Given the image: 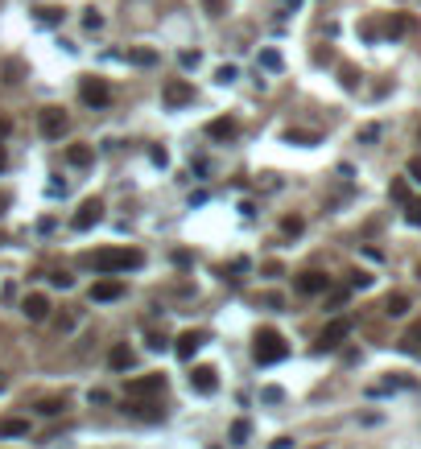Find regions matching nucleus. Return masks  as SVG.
I'll return each instance as SVG.
<instances>
[{
	"label": "nucleus",
	"mask_w": 421,
	"mask_h": 449,
	"mask_svg": "<svg viewBox=\"0 0 421 449\" xmlns=\"http://www.w3.org/2000/svg\"><path fill=\"white\" fill-rule=\"evenodd\" d=\"M91 264L99 276H116V272H128V268H140L145 264V256H140L137 248H103V252H95Z\"/></svg>",
	"instance_id": "f257e3e1"
},
{
	"label": "nucleus",
	"mask_w": 421,
	"mask_h": 449,
	"mask_svg": "<svg viewBox=\"0 0 421 449\" xmlns=\"http://www.w3.org/2000/svg\"><path fill=\"white\" fill-rule=\"evenodd\" d=\"M285 355H289V342L281 338L277 330H256V338H252V359L260 363V367L281 363Z\"/></svg>",
	"instance_id": "f03ea898"
},
{
	"label": "nucleus",
	"mask_w": 421,
	"mask_h": 449,
	"mask_svg": "<svg viewBox=\"0 0 421 449\" xmlns=\"http://www.w3.org/2000/svg\"><path fill=\"white\" fill-rule=\"evenodd\" d=\"M38 128H42L46 140H62V132L71 128V120H66L62 107H42V112H38Z\"/></svg>",
	"instance_id": "7ed1b4c3"
},
{
	"label": "nucleus",
	"mask_w": 421,
	"mask_h": 449,
	"mask_svg": "<svg viewBox=\"0 0 421 449\" xmlns=\"http://www.w3.org/2000/svg\"><path fill=\"white\" fill-rule=\"evenodd\" d=\"M79 95H83V103H87V107H108V103H112V87H108L103 79H95V75H83Z\"/></svg>",
	"instance_id": "20e7f679"
},
{
	"label": "nucleus",
	"mask_w": 421,
	"mask_h": 449,
	"mask_svg": "<svg viewBox=\"0 0 421 449\" xmlns=\"http://www.w3.org/2000/svg\"><path fill=\"white\" fill-rule=\"evenodd\" d=\"M161 392H165V375H161V371L128 379V400H140V396H161Z\"/></svg>",
	"instance_id": "39448f33"
},
{
	"label": "nucleus",
	"mask_w": 421,
	"mask_h": 449,
	"mask_svg": "<svg viewBox=\"0 0 421 449\" xmlns=\"http://www.w3.org/2000/svg\"><path fill=\"white\" fill-rule=\"evenodd\" d=\"M161 99H165V107H186V103H194V87L186 79H170L165 91H161Z\"/></svg>",
	"instance_id": "423d86ee"
},
{
	"label": "nucleus",
	"mask_w": 421,
	"mask_h": 449,
	"mask_svg": "<svg viewBox=\"0 0 421 449\" xmlns=\"http://www.w3.org/2000/svg\"><path fill=\"white\" fill-rule=\"evenodd\" d=\"M99 219H103V202H99V198H87V202H83V206L75 211L71 227H75V231H91Z\"/></svg>",
	"instance_id": "0eeeda50"
},
{
	"label": "nucleus",
	"mask_w": 421,
	"mask_h": 449,
	"mask_svg": "<svg viewBox=\"0 0 421 449\" xmlns=\"http://www.w3.org/2000/svg\"><path fill=\"white\" fill-rule=\"evenodd\" d=\"M124 412H128V416H140V420H161V416H165V408L157 404L153 396H140V400H128V396H124Z\"/></svg>",
	"instance_id": "6e6552de"
},
{
	"label": "nucleus",
	"mask_w": 421,
	"mask_h": 449,
	"mask_svg": "<svg viewBox=\"0 0 421 449\" xmlns=\"http://www.w3.org/2000/svg\"><path fill=\"white\" fill-rule=\"evenodd\" d=\"M347 334H351V321H347V317H334L327 330L318 334V351H334V347H339Z\"/></svg>",
	"instance_id": "1a4fd4ad"
},
{
	"label": "nucleus",
	"mask_w": 421,
	"mask_h": 449,
	"mask_svg": "<svg viewBox=\"0 0 421 449\" xmlns=\"http://www.w3.org/2000/svg\"><path fill=\"white\" fill-rule=\"evenodd\" d=\"M124 297V280L120 276H103L91 284V301H120Z\"/></svg>",
	"instance_id": "9d476101"
},
{
	"label": "nucleus",
	"mask_w": 421,
	"mask_h": 449,
	"mask_svg": "<svg viewBox=\"0 0 421 449\" xmlns=\"http://www.w3.org/2000/svg\"><path fill=\"white\" fill-rule=\"evenodd\" d=\"M327 289H330L327 272L310 268V272H302V276H297V293H306V297H318V293H327Z\"/></svg>",
	"instance_id": "9b49d317"
},
{
	"label": "nucleus",
	"mask_w": 421,
	"mask_h": 449,
	"mask_svg": "<svg viewBox=\"0 0 421 449\" xmlns=\"http://www.w3.org/2000/svg\"><path fill=\"white\" fill-rule=\"evenodd\" d=\"M190 388H194L198 396H211V392L219 388V379H215V367H194V371H190Z\"/></svg>",
	"instance_id": "f8f14e48"
},
{
	"label": "nucleus",
	"mask_w": 421,
	"mask_h": 449,
	"mask_svg": "<svg viewBox=\"0 0 421 449\" xmlns=\"http://www.w3.org/2000/svg\"><path fill=\"white\" fill-rule=\"evenodd\" d=\"M21 314L29 317V321H46V317H50V301L42 297V293H29V297L21 301Z\"/></svg>",
	"instance_id": "ddd939ff"
},
{
	"label": "nucleus",
	"mask_w": 421,
	"mask_h": 449,
	"mask_svg": "<svg viewBox=\"0 0 421 449\" xmlns=\"http://www.w3.org/2000/svg\"><path fill=\"white\" fill-rule=\"evenodd\" d=\"M198 347H202V334H198V330H182L178 342H174V355H178V359H194Z\"/></svg>",
	"instance_id": "4468645a"
},
{
	"label": "nucleus",
	"mask_w": 421,
	"mask_h": 449,
	"mask_svg": "<svg viewBox=\"0 0 421 449\" xmlns=\"http://www.w3.org/2000/svg\"><path fill=\"white\" fill-rule=\"evenodd\" d=\"M133 363H137V355H133L128 342H116V347L108 351V367H112V371H128Z\"/></svg>",
	"instance_id": "2eb2a0df"
},
{
	"label": "nucleus",
	"mask_w": 421,
	"mask_h": 449,
	"mask_svg": "<svg viewBox=\"0 0 421 449\" xmlns=\"http://www.w3.org/2000/svg\"><path fill=\"white\" fill-rule=\"evenodd\" d=\"M29 420L25 416H0V437H25Z\"/></svg>",
	"instance_id": "dca6fc26"
},
{
	"label": "nucleus",
	"mask_w": 421,
	"mask_h": 449,
	"mask_svg": "<svg viewBox=\"0 0 421 449\" xmlns=\"http://www.w3.org/2000/svg\"><path fill=\"white\" fill-rule=\"evenodd\" d=\"M409 310H413V301L405 293H388V301H384V314L388 317H405Z\"/></svg>",
	"instance_id": "f3484780"
},
{
	"label": "nucleus",
	"mask_w": 421,
	"mask_h": 449,
	"mask_svg": "<svg viewBox=\"0 0 421 449\" xmlns=\"http://www.w3.org/2000/svg\"><path fill=\"white\" fill-rule=\"evenodd\" d=\"M66 161H71L75 169H83V165H91V161H95L91 144H71V149H66Z\"/></svg>",
	"instance_id": "a211bd4d"
},
{
	"label": "nucleus",
	"mask_w": 421,
	"mask_h": 449,
	"mask_svg": "<svg viewBox=\"0 0 421 449\" xmlns=\"http://www.w3.org/2000/svg\"><path fill=\"white\" fill-rule=\"evenodd\" d=\"M207 136H211V140H232L235 120H211V124H207Z\"/></svg>",
	"instance_id": "6ab92c4d"
},
{
	"label": "nucleus",
	"mask_w": 421,
	"mask_h": 449,
	"mask_svg": "<svg viewBox=\"0 0 421 449\" xmlns=\"http://www.w3.org/2000/svg\"><path fill=\"white\" fill-rule=\"evenodd\" d=\"M401 351H405V355H421V321L405 334V338H401Z\"/></svg>",
	"instance_id": "aec40b11"
},
{
	"label": "nucleus",
	"mask_w": 421,
	"mask_h": 449,
	"mask_svg": "<svg viewBox=\"0 0 421 449\" xmlns=\"http://www.w3.org/2000/svg\"><path fill=\"white\" fill-rule=\"evenodd\" d=\"M248 433H252V425H248V420H235L232 425V446H248Z\"/></svg>",
	"instance_id": "412c9836"
},
{
	"label": "nucleus",
	"mask_w": 421,
	"mask_h": 449,
	"mask_svg": "<svg viewBox=\"0 0 421 449\" xmlns=\"http://www.w3.org/2000/svg\"><path fill=\"white\" fill-rule=\"evenodd\" d=\"M302 215H285V219H281V231H285V235H302Z\"/></svg>",
	"instance_id": "4be33fe9"
},
{
	"label": "nucleus",
	"mask_w": 421,
	"mask_h": 449,
	"mask_svg": "<svg viewBox=\"0 0 421 449\" xmlns=\"http://www.w3.org/2000/svg\"><path fill=\"white\" fill-rule=\"evenodd\" d=\"M405 219L413 227H421V198H409V202H405Z\"/></svg>",
	"instance_id": "5701e85b"
},
{
	"label": "nucleus",
	"mask_w": 421,
	"mask_h": 449,
	"mask_svg": "<svg viewBox=\"0 0 421 449\" xmlns=\"http://www.w3.org/2000/svg\"><path fill=\"white\" fill-rule=\"evenodd\" d=\"M128 62H137V66H153V62H157V54H153V50H133V54H128Z\"/></svg>",
	"instance_id": "b1692460"
},
{
	"label": "nucleus",
	"mask_w": 421,
	"mask_h": 449,
	"mask_svg": "<svg viewBox=\"0 0 421 449\" xmlns=\"http://www.w3.org/2000/svg\"><path fill=\"white\" fill-rule=\"evenodd\" d=\"M260 66L265 70H281V54L277 50H260Z\"/></svg>",
	"instance_id": "393cba45"
},
{
	"label": "nucleus",
	"mask_w": 421,
	"mask_h": 449,
	"mask_svg": "<svg viewBox=\"0 0 421 449\" xmlns=\"http://www.w3.org/2000/svg\"><path fill=\"white\" fill-rule=\"evenodd\" d=\"M62 408H66V400H42V404H38V412H42V416H58Z\"/></svg>",
	"instance_id": "a878e982"
},
{
	"label": "nucleus",
	"mask_w": 421,
	"mask_h": 449,
	"mask_svg": "<svg viewBox=\"0 0 421 449\" xmlns=\"http://www.w3.org/2000/svg\"><path fill=\"white\" fill-rule=\"evenodd\" d=\"M178 62H182L186 70H194V66L202 62V54H198V50H182V54H178Z\"/></svg>",
	"instance_id": "bb28decb"
},
{
	"label": "nucleus",
	"mask_w": 421,
	"mask_h": 449,
	"mask_svg": "<svg viewBox=\"0 0 421 449\" xmlns=\"http://www.w3.org/2000/svg\"><path fill=\"white\" fill-rule=\"evenodd\" d=\"M405 29H409V17H392L388 21V38H401Z\"/></svg>",
	"instance_id": "cd10ccee"
},
{
	"label": "nucleus",
	"mask_w": 421,
	"mask_h": 449,
	"mask_svg": "<svg viewBox=\"0 0 421 449\" xmlns=\"http://www.w3.org/2000/svg\"><path fill=\"white\" fill-rule=\"evenodd\" d=\"M285 140H289V144H318L314 132H285Z\"/></svg>",
	"instance_id": "c85d7f7f"
},
{
	"label": "nucleus",
	"mask_w": 421,
	"mask_h": 449,
	"mask_svg": "<svg viewBox=\"0 0 421 449\" xmlns=\"http://www.w3.org/2000/svg\"><path fill=\"white\" fill-rule=\"evenodd\" d=\"M38 21H42V25H58V21H62V8H42Z\"/></svg>",
	"instance_id": "c756f323"
},
{
	"label": "nucleus",
	"mask_w": 421,
	"mask_h": 449,
	"mask_svg": "<svg viewBox=\"0 0 421 449\" xmlns=\"http://www.w3.org/2000/svg\"><path fill=\"white\" fill-rule=\"evenodd\" d=\"M50 284H54V289H71V284H75V276H71V272H54V276H50Z\"/></svg>",
	"instance_id": "7c9ffc66"
},
{
	"label": "nucleus",
	"mask_w": 421,
	"mask_h": 449,
	"mask_svg": "<svg viewBox=\"0 0 421 449\" xmlns=\"http://www.w3.org/2000/svg\"><path fill=\"white\" fill-rule=\"evenodd\" d=\"M388 194H392L397 202H409V185H405V181H401V178L392 181V190H388Z\"/></svg>",
	"instance_id": "2f4dec72"
},
{
	"label": "nucleus",
	"mask_w": 421,
	"mask_h": 449,
	"mask_svg": "<svg viewBox=\"0 0 421 449\" xmlns=\"http://www.w3.org/2000/svg\"><path fill=\"white\" fill-rule=\"evenodd\" d=\"M202 8H207L211 17H223V8H228V0H202Z\"/></svg>",
	"instance_id": "473e14b6"
},
{
	"label": "nucleus",
	"mask_w": 421,
	"mask_h": 449,
	"mask_svg": "<svg viewBox=\"0 0 421 449\" xmlns=\"http://www.w3.org/2000/svg\"><path fill=\"white\" fill-rule=\"evenodd\" d=\"M83 25H87V29H103V17H99V13H87V17H83Z\"/></svg>",
	"instance_id": "72a5a7b5"
},
{
	"label": "nucleus",
	"mask_w": 421,
	"mask_h": 449,
	"mask_svg": "<svg viewBox=\"0 0 421 449\" xmlns=\"http://www.w3.org/2000/svg\"><path fill=\"white\" fill-rule=\"evenodd\" d=\"M351 284H355V289H368V284H372V276H368V272H355V276H351Z\"/></svg>",
	"instance_id": "f704fd0d"
},
{
	"label": "nucleus",
	"mask_w": 421,
	"mask_h": 449,
	"mask_svg": "<svg viewBox=\"0 0 421 449\" xmlns=\"http://www.w3.org/2000/svg\"><path fill=\"white\" fill-rule=\"evenodd\" d=\"M215 79H219V83H232V79H235V66H219V75H215Z\"/></svg>",
	"instance_id": "c9c22d12"
},
{
	"label": "nucleus",
	"mask_w": 421,
	"mask_h": 449,
	"mask_svg": "<svg viewBox=\"0 0 421 449\" xmlns=\"http://www.w3.org/2000/svg\"><path fill=\"white\" fill-rule=\"evenodd\" d=\"M376 136H380V128H376V124H368V128H360V140H376Z\"/></svg>",
	"instance_id": "e433bc0d"
},
{
	"label": "nucleus",
	"mask_w": 421,
	"mask_h": 449,
	"mask_svg": "<svg viewBox=\"0 0 421 449\" xmlns=\"http://www.w3.org/2000/svg\"><path fill=\"white\" fill-rule=\"evenodd\" d=\"M260 396H265V400H269V404H277V400H281V388H265V392H260Z\"/></svg>",
	"instance_id": "4c0bfd02"
},
{
	"label": "nucleus",
	"mask_w": 421,
	"mask_h": 449,
	"mask_svg": "<svg viewBox=\"0 0 421 449\" xmlns=\"http://www.w3.org/2000/svg\"><path fill=\"white\" fill-rule=\"evenodd\" d=\"M409 174H413V178L421 181V157H413V161H409Z\"/></svg>",
	"instance_id": "58836bf2"
},
{
	"label": "nucleus",
	"mask_w": 421,
	"mask_h": 449,
	"mask_svg": "<svg viewBox=\"0 0 421 449\" xmlns=\"http://www.w3.org/2000/svg\"><path fill=\"white\" fill-rule=\"evenodd\" d=\"M8 202H13V198H8V194H0V215H4V206H8Z\"/></svg>",
	"instance_id": "ea45409f"
},
{
	"label": "nucleus",
	"mask_w": 421,
	"mask_h": 449,
	"mask_svg": "<svg viewBox=\"0 0 421 449\" xmlns=\"http://www.w3.org/2000/svg\"><path fill=\"white\" fill-rule=\"evenodd\" d=\"M4 165H8V157H4V149H0V174H4Z\"/></svg>",
	"instance_id": "a19ab883"
},
{
	"label": "nucleus",
	"mask_w": 421,
	"mask_h": 449,
	"mask_svg": "<svg viewBox=\"0 0 421 449\" xmlns=\"http://www.w3.org/2000/svg\"><path fill=\"white\" fill-rule=\"evenodd\" d=\"M4 132H8V124H4V120H0V136H4Z\"/></svg>",
	"instance_id": "79ce46f5"
},
{
	"label": "nucleus",
	"mask_w": 421,
	"mask_h": 449,
	"mask_svg": "<svg viewBox=\"0 0 421 449\" xmlns=\"http://www.w3.org/2000/svg\"><path fill=\"white\" fill-rule=\"evenodd\" d=\"M0 388H4V375H0Z\"/></svg>",
	"instance_id": "37998d69"
},
{
	"label": "nucleus",
	"mask_w": 421,
	"mask_h": 449,
	"mask_svg": "<svg viewBox=\"0 0 421 449\" xmlns=\"http://www.w3.org/2000/svg\"><path fill=\"white\" fill-rule=\"evenodd\" d=\"M0 243H4V235H0Z\"/></svg>",
	"instance_id": "c03bdc74"
},
{
	"label": "nucleus",
	"mask_w": 421,
	"mask_h": 449,
	"mask_svg": "<svg viewBox=\"0 0 421 449\" xmlns=\"http://www.w3.org/2000/svg\"><path fill=\"white\" fill-rule=\"evenodd\" d=\"M215 449H219V446H215Z\"/></svg>",
	"instance_id": "a18cd8bd"
}]
</instances>
